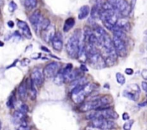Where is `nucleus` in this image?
<instances>
[{"label": "nucleus", "instance_id": "obj_7", "mask_svg": "<svg viewBox=\"0 0 147 130\" xmlns=\"http://www.w3.org/2000/svg\"><path fill=\"white\" fill-rule=\"evenodd\" d=\"M43 18L41 15V11L39 9H36L30 17V21L32 26L35 32L40 30V25Z\"/></svg>", "mask_w": 147, "mask_h": 130}, {"label": "nucleus", "instance_id": "obj_45", "mask_svg": "<svg viewBox=\"0 0 147 130\" xmlns=\"http://www.w3.org/2000/svg\"><path fill=\"white\" fill-rule=\"evenodd\" d=\"M146 49L147 50V44H146Z\"/></svg>", "mask_w": 147, "mask_h": 130}, {"label": "nucleus", "instance_id": "obj_37", "mask_svg": "<svg viewBox=\"0 0 147 130\" xmlns=\"http://www.w3.org/2000/svg\"><path fill=\"white\" fill-rule=\"evenodd\" d=\"M7 25H8L9 27H10V28H13V27H14V21H9L8 22H7Z\"/></svg>", "mask_w": 147, "mask_h": 130}, {"label": "nucleus", "instance_id": "obj_23", "mask_svg": "<svg viewBox=\"0 0 147 130\" xmlns=\"http://www.w3.org/2000/svg\"><path fill=\"white\" fill-rule=\"evenodd\" d=\"M116 81H117V82L119 83V84L123 85V84H125V82H126V78H125V77L121 74V73L120 72L116 73Z\"/></svg>", "mask_w": 147, "mask_h": 130}, {"label": "nucleus", "instance_id": "obj_28", "mask_svg": "<svg viewBox=\"0 0 147 130\" xmlns=\"http://www.w3.org/2000/svg\"><path fill=\"white\" fill-rule=\"evenodd\" d=\"M19 110H20V111H21L22 112L24 113V114H27V113L29 111V107H28V106L27 105V104H22L21 106H20V109H19Z\"/></svg>", "mask_w": 147, "mask_h": 130}, {"label": "nucleus", "instance_id": "obj_43", "mask_svg": "<svg viewBox=\"0 0 147 130\" xmlns=\"http://www.w3.org/2000/svg\"><path fill=\"white\" fill-rule=\"evenodd\" d=\"M144 34H146V35H147V30H146V31H144Z\"/></svg>", "mask_w": 147, "mask_h": 130}, {"label": "nucleus", "instance_id": "obj_42", "mask_svg": "<svg viewBox=\"0 0 147 130\" xmlns=\"http://www.w3.org/2000/svg\"><path fill=\"white\" fill-rule=\"evenodd\" d=\"M3 45H4V44H3L1 41H0V46H3Z\"/></svg>", "mask_w": 147, "mask_h": 130}, {"label": "nucleus", "instance_id": "obj_46", "mask_svg": "<svg viewBox=\"0 0 147 130\" xmlns=\"http://www.w3.org/2000/svg\"><path fill=\"white\" fill-rule=\"evenodd\" d=\"M146 96H147V94H146Z\"/></svg>", "mask_w": 147, "mask_h": 130}, {"label": "nucleus", "instance_id": "obj_26", "mask_svg": "<svg viewBox=\"0 0 147 130\" xmlns=\"http://www.w3.org/2000/svg\"><path fill=\"white\" fill-rule=\"evenodd\" d=\"M134 124V120H130L123 124V129L124 130H131V129L132 125Z\"/></svg>", "mask_w": 147, "mask_h": 130}, {"label": "nucleus", "instance_id": "obj_5", "mask_svg": "<svg viewBox=\"0 0 147 130\" xmlns=\"http://www.w3.org/2000/svg\"><path fill=\"white\" fill-rule=\"evenodd\" d=\"M113 43L114 45L117 55L121 57H126L127 54V49L126 47V41L116 37H113Z\"/></svg>", "mask_w": 147, "mask_h": 130}, {"label": "nucleus", "instance_id": "obj_39", "mask_svg": "<svg viewBox=\"0 0 147 130\" xmlns=\"http://www.w3.org/2000/svg\"><path fill=\"white\" fill-rule=\"evenodd\" d=\"M42 49L43 50V51H47V52H49V50L47 49H46V47H42Z\"/></svg>", "mask_w": 147, "mask_h": 130}, {"label": "nucleus", "instance_id": "obj_29", "mask_svg": "<svg viewBox=\"0 0 147 130\" xmlns=\"http://www.w3.org/2000/svg\"><path fill=\"white\" fill-rule=\"evenodd\" d=\"M17 130H30L28 126H27V124H23L20 125V127L17 129Z\"/></svg>", "mask_w": 147, "mask_h": 130}, {"label": "nucleus", "instance_id": "obj_16", "mask_svg": "<svg viewBox=\"0 0 147 130\" xmlns=\"http://www.w3.org/2000/svg\"><path fill=\"white\" fill-rule=\"evenodd\" d=\"M75 24H76V20L73 17H70V18L67 19L65 21L64 26H63V31L67 32L70 31L74 27Z\"/></svg>", "mask_w": 147, "mask_h": 130}, {"label": "nucleus", "instance_id": "obj_20", "mask_svg": "<svg viewBox=\"0 0 147 130\" xmlns=\"http://www.w3.org/2000/svg\"><path fill=\"white\" fill-rule=\"evenodd\" d=\"M53 81H54L55 84H57V85L58 86L62 85V84L65 82V77L64 75H63L61 70H60V71H59L58 74L53 78Z\"/></svg>", "mask_w": 147, "mask_h": 130}, {"label": "nucleus", "instance_id": "obj_13", "mask_svg": "<svg viewBox=\"0 0 147 130\" xmlns=\"http://www.w3.org/2000/svg\"><path fill=\"white\" fill-rule=\"evenodd\" d=\"M18 95L22 101H24L28 96V89H27V82L23 81L18 87Z\"/></svg>", "mask_w": 147, "mask_h": 130}, {"label": "nucleus", "instance_id": "obj_10", "mask_svg": "<svg viewBox=\"0 0 147 130\" xmlns=\"http://www.w3.org/2000/svg\"><path fill=\"white\" fill-rule=\"evenodd\" d=\"M52 45H53V48L54 49L55 51H60L63 49V40L61 33H56L54 39H53V41H52Z\"/></svg>", "mask_w": 147, "mask_h": 130}, {"label": "nucleus", "instance_id": "obj_38", "mask_svg": "<svg viewBox=\"0 0 147 130\" xmlns=\"http://www.w3.org/2000/svg\"><path fill=\"white\" fill-rule=\"evenodd\" d=\"M139 107H145V106H147V101H144V102L140 103V104H139Z\"/></svg>", "mask_w": 147, "mask_h": 130}, {"label": "nucleus", "instance_id": "obj_31", "mask_svg": "<svg viewBox=\"0 0 147 130\" xmlns=\"http://www.w3.org/2000/svg\"><path fill=\"white\" fill-rule=\"evenodd\" d=\"M122 118H123V119L124 121H127V120H129L130 119V116H129V114L127 112H125L122 115Z\"/></svg>", "mask_w": 147, "mask_h": 130}, {"label": "nucleus", "instance_id": "obj_9", "mask_svg": "<svg viewBox=\"0 0 147 130\" xmlns=\"http://www.w3.org/2000/svg\"><path fill=\"white\" fill-rule=\"evenodd\" d=\"M30 79L34 85L37 87H41L42 84L44 82L45 76L43 72H42L39 69H34L31 72Z\"/></svg>", "mask_w": 147, "mask_h": 130}, {"label": "nucleus", "instance_id": "obj_3", "mask_svg": "<svg viewBox=\"0 0 147 130\" xmlns=\"http://www.w3.org/2000/svg\"><path fill=\"white\" fill-rule=\"evenodd\" d=\"M90 126L102 130H111L116 127V124L113 121L106 119H95L90 120Z\"/></svg>", "mask_w": 147, "mask_h": 130}, {"label": "nucleus", "instance_id": "obj_41", "mask_svg": "<svg viewBox=\"0 0 147 130\" xmlns=\"http://www.w3.org/2000/svg\"><path fill=\"white\" fill-rule=\"evenodd\" d=\"M3 3H4V0H0V6L2 5Z\"/></svg>", "mask_w": 147, "mask_h": 130}, {"label": "nucleus", "instance_id": "obj_2", "mask_svg": "<svg viewBox=\"0 0 147 130\" xmlns=\"http://www.w3.org/2000/svg\"><path fill=\"white\" fill-rule=\"evenodd\" d=\"M86 119L89 120H93L95 119H117L119 118V114L116 111L111 107L103 109L93 110L88 111L86 114Z\"/></svg>", "mask_w": 147, "mask_h": 130}, {"label": "nucleus", "instance_id": "obj_32", "mask_svg": "<svg viewBox=\"0 0 147 130\" xmlns=\"http://www.w3.org/2000/svg\"><path fill=\"white\" fill-rule=\"evenodd\" d=\"M142 76L144 79L147 80V69H143L142 71Z\"/></svg>", "mask_w": 147, "mask_h": 130}, {"label": "nucleus", "instance_id": "obj_24", "mask_svg": "<svg viewBox=\"0 0 147 130\" xmlns=\"http://www.w3.org/2000/svg\"><path fill=\"white\" fill-rule=\"evenodd\" d=\"M50 24H50V21L48 19L43 18L42 21V23H41V25H40V31H43V30H45V29H47Z\"/></svg>", "mask_w": 147, "mask_h": 130}, {"label": "nucleus", "instance_id": "obj_1", "mask_svg": "<svg viewBox=\"0 0 147 130\" xmlns=\"http://www.w3.org/2000/svg\"><path fill=\"white\" fill-rule=\"evenodd\" d=\"M83 35L82 34L81 30L77 29L75 30L73 35L69 38L66 44V50L67 54L72 58L78 57L80 49V42L83 40Z\"/></svg>", "mask_w": 147, "mask_h": 130}, {"label": "nucleus", "instance_id": "obj_17", "mask_svg": "<svg viewBox=\"0 0 147 130\" xmlns=\"http://www.w3.org/2000/svg\"><path fill=\"white\" fill-rule=\"evenodd\" d=\"M100 5H101V4H100ZM100 5H99L98 3H97V4H95V5L92 7L91 12H90V18L93 19H96L97 18H100Z\"/></svg>", "mask_w": 147, "mask_h": 130}, {"label": "nucleus", "instance_id": "obj_6", "mask_svg": "<svg viewBox=\"0 0 147 130\" xmlns=\"http://www.w3.org/2000/svg\"><path fill=\"white\" fill-rule=\"evenodd\" d=\"M115 10L117 12V14H119L122 17H125L129 16L131 11H132L131 8L130 4L127 2L126 0H121L114 7Z\"/></svg>", "mask_w": 147, "mask_h": 130}, {"label": "nucleus", "instance_id": "obj_18", "mask_svg": "<svg viewBox=\"0 0 147 130\" xmlns=\"http://www.w3.org/2000/svg\"><path fill=\"white\" fill-rule=\"evenodd\" d=\"M112 31H113V35H114L115 37L123 40L124 41H126V39H127V36H126V32H125L124 31L117 28L116 27H114V28H113V29L112 30Z\"/></svg>", "mask_w": 147, "mask_h": 130}, {"label": "nucleus", "instance_id": "obj_27", "mask_svg": "<svg viewBox=\"0 0 147 130\" xmlns=\"http://www.w3.org/2000/svg\"><path fill=\"white\" fill-rule=\"evenodd\" d=\"M17 9V5L16 4V3L14 1H10V3L9 4V10L11 12H14L16 9Z\"/></svg>", "mask_w": 147, "mask_h": 130}, {"label": "nucleus", "instance_id": "obj_12", "mask_svg": "<svg viewBox=\"0 0 147 130\" xmlns=\"http://www.w3.org/2000/svg\"><path fill=\"white\" fill-rule=\"evenodd\" d=\"M17 26L21 29L22 34L26 38L28 39H30L32 38V35L30 29L29 27L28 24H27V22H25L24 21H21V20H18V21H17Z\"/></svg>", "mask_w": 147, "mask_h": 130}, {"label": "nucleus", "instance_id": "obj_34", "mask_svg": "<svg viewBox=\"0 0 147 130\" xmlns=\"http://www.w3.org/2000/svg\"><path fill=\"white\" fill-rule=\"evenodd\" d=\"M85 130H102V129H100L96 128V127H91V126H88V127H87L86 129H85Z\"/></svg>", "mask_w": 147, "mask_h": 130}, {"label": "nucleus", "instance_id": "obj_25", "mask_svg": "<svg viewBox=\"0 0 147 130\" xmlns=\"http://www.w3.org/2000/svg\"><path fill=\"white\" fill-rule=\"evenodd\" d=\"M14 104H15V97L14 95H11L7 101V107L9 108H13L14 107Z\"/></svg>", "mask_w": 147, "mask_h": 130}, {"label": "nucleus", "instance_id": "obj_44", "mask_svg": "<svg viewBox=\"0 0 147 130\" xmlns=\"http://www.w3.org/2000/svg\"><path fill=\"white\" fill-rule=\"evenodd\" d=\"M1 122H0V130H1Z\"/></svg>", "mask_w": 147, "mask_h": 130}, {"label": "nucleus", "instance_id": "obj_33", "mask_svg": "<svg viewBox=\"0 0 147 130\" xmlns=\"http://www.w3.org/2000/svg\"><path fill=\"white\" fill-rule=\"evenodd\" d=\"M136 1H137V0H131L130 6H131V10H133L134 9L135 6H136Z\"/></svg>", "mask_w": 147, "mask_h": 130}, {"label": "nucleus", "instance_id": "obj_11", "mask_svg": "<svg viewBox=\"0 0 147 130\" xmlns=\"http://www.w3.org/2000/svg\"><path fill=\"white\" fill-rule=\"evenodd\" d=\"M12 121L15 124H26V114L22 112L20 110H17L14 112L12 115Z\"/></svg>", "mask_w": 147, "mask_h": 130}, {"label": "nucleus", "instance_id": "obj_15", "mask_svg": "<svg viewBox=\"0 0 147 130\" xmlns=\"http://www.w3.org/2000/svg\"><path fill=\"white\" fill-rule=\"evenodd\" d=\"M89 13H90V7H89V6L84 5L80 7L78 17L80 20H83L88 16Z\"/></svg>", "mask_w": 147, "mask_h": 130}, {"label": "nucleus", "instance_id": "obj_36", "mask_svg": "<svg viewBox=\"0 0 147 130\" xmlns=\"http://www.w3.org/2000/svg\"><path fill=\"white\" fill-rule=\"evenodd\" d=\"M80 69H81L82 71H88L87 67H86V65H84V64H82V65L80 66Z\"/></svg>", "mask_w": 147, "mask_h": 130}, {"label": "nucleus", "instance_id": "obj_35", "mask_svg": "<svg viewBox=\"0 0 147 130\" xmlns=\"http://www.w3.org/2000/svg\"><path fill=\"white\" fill-rule=\"evenodd\" d=\"M142 87L143 89V90H144L145 91H147V82L146 81H143L142 83Z\"/></svg>", "mask_w": 147, "mask_h": 130}, {"label": "nucleus", "instance_id": "obj_22", "mask_svg": "<svg viewBox=\"0 0 147 130\" xmlns=\"http://www.w3.org/2000/svg\"><path fill=\"white\" fill-rule=\"evenodd\" d=\"M126 89L129 90V91H132V92L138 93V94H140L141 92L140 88H139V85L136 84H129V85L127 87V89Z\"/></svg>", "mask_w": 147, "mask_h": 130}, {"label": "nucleus", "instance_id": "obj_8", "mask_svg": "<svg viewBox=\"0 0 147 130\" xmlns=\"http://www.w3.org/2000/svg\"><path fill=\"white\" fill-rule=\"evenodd\" d=\"M55 34V27L53 24H50L47 29L41 31L42 38L43 41H45L46 43L52 42Z\"/></svg>", "mask_w": 147, "mask_h": 130}, {"label": "nucleus", "instance_id": "obj_21", "mask_svg": "<svg viewBox=\"0 0 147 130\" xmlns=\"http://www.w3.org/2000/svg\"><path fill=\"white\" fill-rule=\"evenodd\" d=\"M24 7L27 9H32L35 8L37 4V0H24Z\"/></svg>", "mask_w": 147, "mask_h": 130}, {"label": "nucleus", "instance_id": "obj_19", "mask_svg": "<svg viewBox=\"0 0 147 130\" xmlns=\"http://www.w3.org/2000/svg\"><path fill=\"white\" fill-rule=\"evenodd\" d=\"M123 96L129 99L132 100V101H137L139 97V94L132 92V91L126 89L123 91Z\"/></svg>", "mask_w": 147, "mask_h": 130}, {"label": "nucleus", "instance_id": "obj_4", "mask_svg": "<svg viewBox=\"0 0 147 130\" xmlns=\"http://www.w3.org/2000/svg\"><path fill=\"white\" fill-rule=\"evenodd\" d=\"M60 71V66L56 61H52L45 67L43 69V74L45 78H54Z\"/></svg>", "mask_w": 147, "mask_h": 130}, {"label": "nucleus", "instance_id": "obj_40", "mask_svg": "<svg viewBox=\"0 0 147 130\" xmlns=\"http://www.w3.org/2000/svg\"><path fill=\"white\" fill-rule=\"evenodd\" d=\"M142 61H143L144 63H145V64H147V58H144Z\"/></svg>", "mask_w": 147, "mask_h": 130}, {"label": "nucleus", "instance_id": "obj_30", "mask_svg": "<svg viewBox=\"0 0 147 130\" xmlns=\"http://www.w3.org/2000/svg\"><path fill=\"white\" fill-rule=\"evenodd\" d=\"M125 73L128 75H132L134 74V69L131 68H126L125 69Z\"/></svg>", "mask_w": 147, "mask_h": 130}, {"label": "nucleus", "instance_id": "obj_14", "mask_svg": "<svg viewBox=\"0 0 147 130\" xmlns=\"http://www.w3.org/2000/svg\"><path fill=\"white\" fill-rule=\"evenodd\" d=\"M117 28L123 30L125 32L126 31H129L131 29V24L129 23V21L128 20H126V19H119L117 23H116V26Z\"/></svg>", "mask_w": 147, "mask_h": 130}]
</instances>
